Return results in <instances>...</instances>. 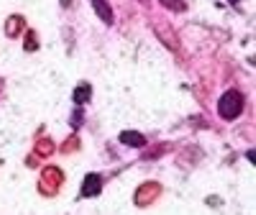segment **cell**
Segmentation results:
<instances>
[{
	"mask_svg": "<svg viewBox=\"0 0 256 215\" xmlns=\"http://www.w3.org/2000/svg\"><path fill=\"white\" fill-rule=\"evenodd\" d=\"M244 110V95L238 90H228L223 92V98L218 100V113L226 118V120H233V118H238Z\"/></svg>",
	"mask_w": 256,
	"mask_h": 215,
	"instance_id": "obj_1",
	"label": "cell"
},
{
	"mask_svg": "<svg viewBox=\"0 0 256 215\" xmlns=\"http://www.w3.org/2000/svg\"><path fill=\"white\" fill-rule=\"evenodd\" d=\"M100 190H102V177L100 174H88L84 177L82 198H95V195H100Z\"/></svg>",
	"mask_w": 256,
	"mask_h": 215,
	"instance_id": "obj_2",
	"label": "cell"
},
{
	"mask_svg": "<svg viewBox=\"0 0 256 215\" xmlns=\"http://www.w3.org/2000/svg\"><path fill=\"white\" fill-rule=\"evenodd\" d=\"M90 3H92V8H95V13L100 16V20H102V24L105 26H113V8H110V3H108V0H90Z\"/></svg>",
	"mask_w": 256,
	"mask_h": 215,
	"instance_id": "obj_3",
	"label": "cell"
},
{
	"mask_svg": "<svg viewBox=\"0 0 256 215\" xmlns=\"http://www.w3.org/2000/svg\"><path fill=\"white\" fill-rule=\"evenodd\" d=\"M120 144L123 146H131V148H144L146 146V138L136 131H123L120 134Z\"/></svg>",
	"mask_w": 256,
	"mask_h": 215,
	"instance_id": "obj_4",
	"label": "cell"
},
{
	"mask_svg": "<svg viewBox=\"0 0 256 215\" xmlns=\"http://www.w3.org/2000/svg\"><path fill=\"white\" fill-rule=\"evenodd\" d=\"M90 95H92V88H90V84H88V82H82V84H80V88L74 90V95H72V100H74V105H84V102H88V100H90Z\"/></svg>",
	"mask_w": 256,
	"mask_h": 215,
	"instance_id": "obj_5",
	"label": "cell"
},
{
	"mask_svg": "<svg viewBox=\"0 0 256 215\" xmlns=\"http://www.w3.org/2000/svg\"><path fill=\"white\" fill-rule=\"evenodd\" d=\"M20 28H24V18H20V16H13V18L8 20V28H6V31H8V36H16Z\"/></svg>",
	"mask_w": 256,
	"mask_h": 215,
	"instance_id": "obj_6",
	"label": "cell"
},
{
	"mask_svg": "<svg viewBox=\"0 0 256 215\" xmlns=\"http://www.w3.org/2000/svg\"><path fill=\"white\" fill-rule=\"evenodd\" d=\"M159 3H162L164 8H169V10H180V13L187 8V6L182 3V0H159Z\"/></svg>",
	"mask_w": 256,
	"mask_h": 215,
	"instance_id": "obj_7",
	"label": "cell"
},
{
	"mask_svg": "<svg viewBox=\"0 0 256 215\" xmlns=\"http://www.w3.org/2000/svg\"><path fill=\"white\" fill-rule=\"evenodd\" d=\"M34 49H38L36 36H34V34H28V36H26V52H34Z\"/></svg>",
	"mask_w": 256,
	"mask_h": 215,
	"instance_id": "obj_8",
	"label": "cell"
},
{
	"mask_svg": "<svg viewBox=\"0 0 256 215\" xmlns=\"http://www.w3.org/2000/svg\"><path fill=\"white\" fill-rule=\"evenodd\" d=\"M80 120H82V113H80V110H77V113H74V116H72V128H77V126H82V123H80Z\"/></svg>",
	"mask_w": 256,
	"mask_h": 215,
	"instance_id": "obj_9",
	"label": "cell"
},
{
	"mask_svg": "<svg viewBox=\"0 0 256 215\" xmlns=\"http://www.w3.org/2000/svg\"><path fill=\"white\" fill-rule=\"evenodd\" d=\"M141 3H144V6H146V3H148V0H141Z\"/></svg>",
	"mask_w": 256,
	"mask_h": 215,
	"instance_id": "obj_10",
	"label": "cell"
},
{
	"mask_svg": "<svg viewBox=\"0 0 256 215\" xmlns=\"http://www.w3.org/2000/svg\"><path fill=\"white\" fill-rule=\"evenodd\" d=\"M230 3H238V0H230Z\"/></svg>",
	"mask_w": 256,
	"mask_h": 215,
	"instance_id": "obj_11",
	"label": "cell"
}]
</instances>
